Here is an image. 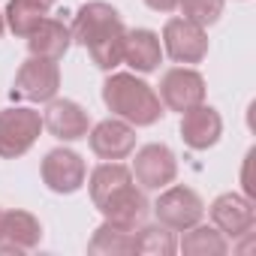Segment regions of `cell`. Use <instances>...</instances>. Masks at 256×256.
<instances>
[{
  "instance_id": "obj_1",
  "label": "cell",
  "mask_w": 256,
  "mask_h": 256,
  "mask_svg": "<svg viewBox=\"0 0 256 256\" xmlns=\"http://www.w3.org/2000/svg\"><path fill=\"white\" fill-rule=\"evenodd\" d=\"M72 42L84 46L94 66L102 72H112L124 64V18L106 0H88L76 10V18L70 24Z\"/></svg>"
},
{
  "instance_id": "obj_2",
  "label": "cell",
  "mask_w": 256,
  "mask_h": 256,
  "mask_svg": "<svg viewBox=\"0 0 256 256\" xmlns=\"http://www.w3.org/2000/svg\"><path fill=\"white\" fill-rule=\"evenodd\" d=\"M102 102L114 118L126 120L136 130L139 126H154L166 114L157 90L139 72H114L112 70L102 82Z\"/></svg>"
},
{
  "instance_id": "obj_3",
  "label": "cell",
  "mask_w": 256,
  "mask_h": 256,
  "mask_svg": "<svg viewBox=\"0 0 256 256\" xmlns=\"http://www.w3.org/2000/svg\"><path fill=\"white\" fill-rule=\"evenodd\" d=\"M42 133V114L28 106H10L0 112V160L24 157Z\"/></svg>"
},
{
  "instance_id": "obj_4",
  "label": "cell",
  "mask_w": 256,
  "mask_h": 256,
  "mask_svg": "<svg viewBox=\"0 0 256 256\" xmlns=\"http://www.w3.org/2000/svg\"><path fill=\"white\" fill-rule=\"evenodd\" d=\"M157 193H160V196H157V202L151 205L157 223L169 226L172 232H184V229L202 223V217H205V202H202V196H199L193 187H184V184H175V181H172L169 187H163V190H157Z\"/></svg>"
},
{
  "instance_id": "obj_5",
  "label": "cell",
  "mask_w": 256,
  "mask_h": 256,
  "mask_svg": "<svg viewBox=\"0 0 256 256\" xmlns=\"http://www.w3.org/2000/svg\"><path fill=\"white\" fill-rule=\"evenodd\" d=\"M130 172H133V181L145 193H157L178 178V157L169 145L151 142V145H142L133 151Z\"/></svg>"
},
{
  "instance_id": "obj_6",
  "label": "cell",
  "mask_w": 256,
  "mask_h": 256,
  "mask_svg": "<svg viewBox=\"0 0 256 256\" xmlns=\"http://www.w3.org/2000/svg\"><path fill=\"white\" fill-rule=\"evenodd\" d=\"M106 223L112 226H120V229H136L148 220L151 214V202L145 196V190L136 184V181H126V184H118L114 190H108L96 205H94Z\"/></svg>"
},
{
  "instance_id": "obj_7",
  "label": "cell",
  "mask_w": 256,
  "mask_h": 256,
  "mask_svg": "<svg viewBox=\"0 0 256 256\" xmlns=\"http://www.w3.org/2000/svg\"><path fill=\"white\" fill-rule=\"evenodd\" d=\"M160 42H163V54H169L175 64L181 66H196L208 58V34L205 28L181 18V16H172L166 24H163V34H160Z\"/></svg>"
},
{
  "instance_id": "obj_8",
  "label": "cell",
  "mask_w": 256,
  "mask_h": 256,
  "mask_svg": "<svg viewBox=\"0 0 256 256\" xmlns=\"http://www.w3.org/2000/svg\"><path fill=\"white\" fill-rule=\"evenodd\" d=\"M58 90H60V66H58V60L36 58V54H30L18 66L16 82H12V96L24 100V102H48V100L58 96Z\"/></svg>"
},
{
  "instance_id": "obj_9",
  "label": "cell",
  "mask_w": 256,
  "mask_h": 256,
  "mask_svg": "<svg viewBox=\"0 0 256 256\" xmlns=\"http://www.w3.org/2000/svg\"><path fill=\"white\" fill-rule=\"evenodd\" d=\"M205 76L196 70V66H172L160 76V84H157V96L163 102V108L169 112H187L199 102H205Z\"/></svg>"
},
{
  "instance_id": "obj_10",
  "label": "cell",
  "mask_w": 256,
  "mask_h": 256,
  "mask_svg": "<svg viewBox=\"0 0 256 256\" xmlns=\"http://www.w3.org/2000/svg\"><path fill=\"white\" fill-rule=\"evenodd\" d=\"M42 184L58 196H72L88 181V163L72 148H52L40 163Z\"/></svg>"
},
{
  "instance_id": "obj_11",
  "label": "cell",
  "mask_w": 256,
  "mask_h": 256,
  "mask_svg": "<svg viewBox=\"0 0 256 256\" xmlns=\"http://www.w3.org/2000/svg\"><path fill=\"white\" fill-rule=\"evenodd\" d=\"M42 130H48L58 142H78L88 136L90 130V114L82 102L66 100V96H54L46 102L42 112Z\"/></svg>"
},
{
  "instance_id": "obj_12",
  "label": "cell",
  "mask_w": 256,
  "mask_h": 256,
  "mask_svg": "<svg viewBox=\"0 0 256 256\" xmlns=\"http://www.w3.org/2000/svg\"><path fill=\"white\" fill-rule=\"evenodd\" d=\"M208 217L211 223L226 235V238H247L256 226V208L253 199H247L244 193H220L211 205H208Z\"/></svg>"
},
{
  "instance_id": "obj_13",
  "label": "cell",
  "mask_w": 256,
  "mask_h": 256,
  "mask_svg": "<svg viewBox=\"0 0 256 256\" xmlns=\"http://www.w3.org/2000/svg\"><path fill=\"white\" fill-rule=\"evenodd\" d=\"M84 139L100 160H126L136 151V126L112 114L100 124H90Z\"/></svg>"
},
{
  "instance_id": "obj_14",
  "label": "cell",
  "mask_w": 256,
  "mask_h": 256,
  "mask_svg": "<svg viewBox=\"0 0 256 256\" xmlns=\"http://www.w3.org/2000/svg\"><path fill=\"white\" fill-rule=\"evenodd\" d=\"M181 139L190 151H208L220 142L223 136V118L214 106L199 102L187 112H181Z\"/></svg>"
},
{
  "instance_id": "obj_15",
  "label": "cell",
  "mask_w": 256,
  "mask_h": 256,
  "mask_svg": "<svg viewBox=\"0 0 256 256\" xmlns=\"http://www.w3.org/2000/svg\"><path fill=\"white\" fill-rule=\"evenodd\" d=\"M42 241V223L36 214L16 208V211H4V229H0V253H28L34 247H40Z\"/></svg>"
},
{
  "instance_id": "obj_16",
  "label": "cell",
  "mask_w": 256,
  "mask_h": 256,
  "mask_svg": "<svg viewBox=\"0 0 256 256\" xmlns=\"http://www.w3.org/2000/svg\"><path fill=\"white\" fill-rule=\"evenodd\" d=\"M124 64L139 76L157 72L163 64V42L160 34L151 28H133L124 34Z\"/></svg>"
},
{
  "instance_id": "obj_17",
  "label": "cell",
  "mask_w": 256,
  "mask_h": 256,
  "mask_svg": "<svg viewBox=\"0 0 256 256\" xmlns=\"http://www.w3.org/2000/svg\"><path fill=\"white\" fill-rule=\"evenodd\" d=\"M24 40H28V52L30 54L48 58V60H60L70 52V46H72L70 24H64L60 18H52V16H46Z\"/></svg>"
},
{
  "instance_id": "obj_18",
  "label": "cell",
  "mask_w": 256,
  "mask_h": 256,
  "mask_svg": "<svg viewBox=\"0 0 256 256\" xmlns=\"http://www.w3.org/2000/svg\"><path fill=\"white\" fill-rule=\"evenodd\" d=\"M178 250L184 256H226L229 253V238L211 223H196L181 232Z\"/></svg>"
},
{
  "instance_id": "obj_19",
  "label": "cell",
  "mask_w": 256,
  "mask_h": 256,
  "mask_svg": "<svg viewBox=\"0 0 256 256\" xmlns=\"http://www.w3.org/2000/svg\"><path fill=\"white\" fill-rule=\"evenodd\" d=\"M133 253L172 256V253H178V238L163 223H142V226L133 229Z\"/></svg>"
},
{
  "instance_id": "obj_20",
  "label": "cell",
  "mask_w": 256,
  "mask_h": 256,
  "mask_svg": "<svg viewBox=\"0 0 256 256\" xmlns=\"http://www.w3.org/2000/svg\"><path fill=\"white\" fill-rule=\"evenodd\" d=\"M88 253L94 256H133V229H120L112 223H100L88 241Z\"/></svg>"
},
{
  "instance_id": "obj_21",
  "label": "cell",
  "mask_w": 256,
  "mask_h": 256,
  "mask_svg": "<svg viewBox=\"0 0 256 256\" xmlns=\"http://www.w3.org/2000/svg\"><path fill=\"white\" fill-rule=\"evenodd\" d=\"M126 181H133V172H130V166L126 163H120V160H102L90 175H88V193H90V202L96 205L108 190H114L118 184H126Z\"/></svg>"
},
{
  "instance_id": "obj_22",
  "label": "cell",
  "mask_w": 256,
  "mask_h": 256,
  "mask_svg": "<svg viewBox=\"0 0 256 256\" xmlns=\"http://www.w3.org/2000/svg\"><path fill=\"white\" fill-rule=\"evenodd\" d=\"M48 12L46 10H40V6H34L30 0H10L6 4V10H4V18H6V28L16 34V36H28L42 18H46Z\"/></svg>"
},
{
  "instance_id": "obj_23",
  "label": "cell",
  "mask_w": 256,
  "mask_h": 256,
  "mask_svg": "<svg viewBox=\"0 0 256 256\" xmlns=\"http://www.w3.org/2000/svg\"><path fill=\"white\" fill-rule=\"evenodd\" d=\"M178 10H181V18L208 30L223 16V0H178Z\"/></svg>"
},
{
  "instance_id": "obj_24",
  "label": "cell",
  "mask_w": 256,
  "mask_h": 256,
  "mask_svg": "<svg viewBox=\"0 0 256 256\" xmlns=\"http://www.w3.org/2000/svg\"><path fill=\"white\" fill-rule=\"evenodd\" d=\"M145 6L154 12H175L178 10V0H145Z\"/></svg>"
},
{
  "instance_id": "obj_25",
  "label": "cell",
  "mask_w": 256,
  "mask_h": 256,
  "mask_svg": "<svg viewBox=\"0 0 256 256\" xmlns=\"http://www.w3.org/2000/svg\"><path fill=\"white\" fill-rule=\"evenodd\" d=\"M30 4H34V6H40V10H46V12H48V10H52V6H54V4H58V0H30Z\"/></svg>"
},
{
  "instance_id": "obj_26",
  "label": "cell",
  "mask_w": 256,
  "mask_h": 256,
  "mask_svg": "<svg viewBox=\"0 0 256 256\" xmlns=\"http://www.w3.org/2000/svg\"><path fill=\"white\" fill-rule=\"evenodd\" d=\"M4 30H6V18H4V10H0V36H4Z\"/></svg>"
},
{
  "instance_id": "obj_27",
  "label": "cell",
  "mask_w": 256,
  "mask_h": 256,
  "mask_svg": "<svg viewBox=\"0 0 256 256\" xmlns=\"http://www.w3.org/2000/svg\"><path fill=\"white\" fill-rule=\"evenodd\" d=\"M0 229H4V208H0Z\"/></svg>"
}]
</instances>
